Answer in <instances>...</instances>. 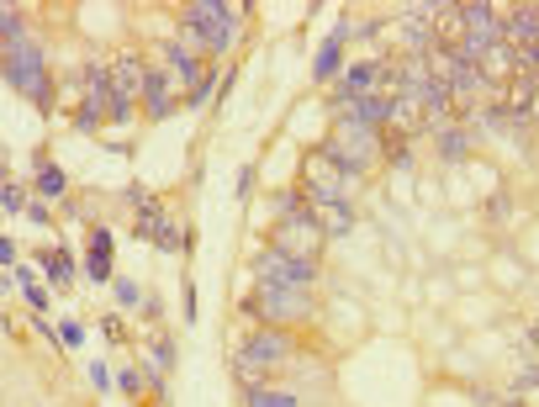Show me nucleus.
<instances>
[{
  "mask_svg": "<svg viewBox=\"0 0 539 407\" xmlns=\"http://www.w3.org/2000/svg\"><path fill=\"white\" fill-rule=\"evenodd\" d=\"M238 22H244V5H180V37L201 53H227L233 37H238Z\"/></svg>",
  "mask_w": 539,
  "mask_h": 407,
  "instance_id": "obj_1",
  "label": "nucleus"
},
{
  "mask_svg": "<svg viewBox=\"0 0 539 407\" xmlns=\"http://www.w3.org/2000/svg\"><path fill=\"white\" fill-rule=\"evenodd\" d=\"M296 180H301V191L312 196V206L318 202H343L349 196V170H343L339 159H333V149L322 143V149H307L301 153V164H296Z\"/></svg>",
  "mask_w": 539,
  "mask_h": 407,
  "instance_id": "obj_2",
  "label": "nucleus"
},
{
  "mask_svg": "<svg viewBox=\"0 0 539 407\" xmlns=\"http://www.w3.org/2000/svg\"><path fill=\"white\" fill-rule=\"evenodd\" d=\"M322 244H328V233H322V223L312 217V212H286L275 228H270V249L286 259H307V265H318Z\"/></svg>",
  "mask_w": 539,
  "mask_h": 407,
  "instance_id": "obj_3",
  "label": "nucleus"
},
{
  "mask_svg": "<svg viewBox=\"0 0 539 407\" xmlns=\"http://www.w3.org/2000/svg\"><path fill=\"white\" fill-rule=\"evenodd\" d=\"M328 149H333V159H339L349 175H360V170H370V164L381 159V128H370L360 117H343Z\"/></svg>",
  "mask_w": 539,
  "mask_h": 407,
  "instance_id": "obj_4",
  "label": "nucleus"
},
{
  "mask_svg": "<svg viewBox=\"0 0 539 407\" xmlns=\"http://www.w3.org/2000/svg\"><path fill=\"white\" fill-rule=\"evenodd\" d=\"M286 355H291V333L265 329V333H254V339H248L244 350H238V360H233V370H238V381H248V391H254L265 370H275V365H286Z\"/></svg>",
  "mask_w": 539,
  "mask_h": 407,
  "instance_id": "obj_5",
  "label": "nucleus"
},
{
  "mask_svg": "<svg viewBox=\"0 0 539 407\" xmlns=\"http://www.w3.org/2000/svg\"><path fill=\"white\" fill-rule=\"evenodd\" d=\"M254 318H265L270 329H280V323H307L318 302H312V291H296V286H259V297L248 302Z\"/></svg>",
  "mask_w": 539,
  "mask_h": 407,
  "instance_id": "obj_6",
  "label": "nucleus"
},
{
  "mask_svg": "<svg viewBox=\"0 0 539 407\" xmlns=\"http://www.w3.org/2000/svg\"><path fill=\"white\" fill-rule=\"evenodd\" d=\"M5 79H11V90H22V96H32L37 106L53 101V85H48V58L32 48H11V64H5Z\"/></svg>",
  "mask_w": 539,
  "mask_h": 407,
  "instance_id": "obj_7",
  "label": "nucleus"
},
{
  "mask_svg": "<svg viewBox=\"0 0 539 407\" xmlns=\"http://www.w3.org/2000/svg\"><path fill=\"white\" fill-rule=\"evenodd\" d=\"M254 276H259V286H296V291H312L318 265H307V259H286V255H275V249H265L259 265H254Z\"/></svg>",
  "mask_w": 539,
  "mask_h": 407,
  "instance_id": "obj_8",
  "label": "nucleus"
},
{
  "mask_svg": "<svg viewBox=\"0 0 539 407\" xmlns=\"http://www.w3.org/2000/svg\"><path fill=\"white\" fill-rule=\"evenodd\" d=\"M111 85H117V106H132L148 96V58L143 53H117L111 58Z\"/></svg>",
  "mask_w": 539,
  "mask_h": 407,
  "instance_id": "obj_9",
  "label": "nucleus"
},
{
  "mask_svg": "<svg viewBox=\"0 0 539 407\" xmlns=\"http://www.w3.org/2000/svg\"><path fill=\"white\" fill-rule=\"evenodd\" d=\"M428 37H434V48H444V53H466V43H470L466 5H434V22H428Z\"/></svg>",
  "mask_w": 539,
  "mask_h": 407,
  "instance_id": "obj_10",
  "label": "nucleus"
},
{
  "mask_svg": "<svg viewBox=\"0 0 539 407\" xmlns=\"http://www.w3.org/2000/svg\"><path fill=\"white\" fill-rule=\"evenodd\" d=\"M476 75H481V85H491V90H502L508 79L523 75V58H518V48H508V43H497V48H487L481 58H476Z\"/></svg>",
  "mask_w": 539,
  "mask_h": 407,
  "instance_id": "obj_11",
  "label": "nucleus"
},
{
  "mask_svg": "<svg viewBox=\"0 0 539 407\" xmlns=\"http://www.w3.org/2000/svg\"><path fill=\"white\" fill-rule=\"evenodd\" d=\"M534 101H539V75H529V69L497 90V111L502 117H534Z\"/></svg>",
  "mask_w": 539,
  "mask_h": 407,
  "instance_id": "obj_12",
  "label": "nucleus"
},
{
  "mask_svg": "<svg viewBox=\"0 0 539 407\" xmlns=\"http://www.w3.org/2000/svg\"><path fill=\"white\" fill-rule=\"evenodd\" d=\"M386 128H392V138H407V132L428 128V122H423V101H417V96H407V90H402V96H396V101H392V122H386Z\"/></svg>",
  "mask_w": 539,
  "mask_h": 407,
  "instance_id": "obj_13",
  "label": "nucleus"
},
{
  "mask_svg": "<svg viewBox=\"0 0 539 407\" xmlns=\"http://www.w3.org/2000/svg\"><path fill=\"white\" fill-rule=\"evenodd\" d=\"M312 217L322 223V233H349V223H354V212H349L343 202H318Z\"/></svg>",
  "mask_w": 539,
  "mask_h": 407,
  "instance_id": "obj_14",
  "label": "nucleus"
},
{
  "mask_svg": "<svg viewBox=\"0 0 539 407\" xmlns=\"http://www.w3.org/2000/svg\"><path fill=\"white\" fill-rule=\"evenodd\" d=\"M85 270H90V280L111 276V233H96V238H90V259H85Z\"/></svg>",
  "mask_w": 539,
  "mask_h": 407,
  "instance_id": "obj_15",
  "label": "nucleus"
},
{
  "mask_svg": "<svg viewBox=\"0 0 539 407\" xmlns=\"http://www.w3.org/2000/svg\"><path fill=\"white\" fill-rule=\"evenodd\" d=\"M343 37H349V26H339V32L322 43V53H318V79H328L333 69H339V43H343Z\"/></svg>",
  "mask_w": 539,
  "mask_h": 407,
  "instance_id": "obj_16",
  "label": "nucleus"
},
{
  "mask_svg": "<svg viewBox=\"0 0 539 407\" xmlns=\"http://www.w3.org/2000/svg\"><path fill=\"white\" fill-rule=\"evenodd\" d=\"M248 407H296L291 391H275V386H254L248 391Z\"/></svg>",
  "mask_w": 539,
  "mask_h": 407,
  "instance_id": "obj_17",
  "label": "nucleus"
},
{
  "mask_svg": "<svg viewBox=\"0 0 539 407\" xmlns=\"http://www.w3.org/2000/svg\"><path fill=\"white\" fill-rule=\"evenodd\" d=\"M439 153H444V159H466V153H470V138L460 128H444L439 132Z\"/></svg>",
  "mask_w": 539,
  "mask_h": 407,
  "instance_id": "obj_18",
  "label": "nucleus"
},
{
  "mask_svg": "<svg viewBox=\"0 0 539 407\" xmlns=\"http://www.w3.org/2000/svg\"><path fill=\"white\" fill-rule=\"evenodd\" d=\"M37 191H43V196H64V170H58V164H43V170H37Z\"/></svg>",
  "mask_w": 539,
  "mask_h": 407,
  "instance_id": "obj_19",
  "label": "nucleus"
},
{
  "mask_svg": "<svg viewBox=\"0 0 539 407\" xmlns=\"http://www.w3.org/2000/svg\"><path fill=\"white\" fill-rule=\"evenodd\" d=\"M43 270H48V280H69V255H48Z\"/></svg>",
  "mask_w": 539,
  "mask_h": 407,
  "instance_id": "obj_20",
  "label": "nucleus"
},
{
  "mask_svg": "<svg viewBox=\"0 0 539 407\" xmlns=\"http://www.w3.org/2000/svg\"><path fill=\"white\" fill-rule=\"evenodd\" d=\"M518 407H539V376H529V381H523V402Z\"/></svg>",
  "mask_w": 539,
  "mask_h": 407,
  "instance_id": "obj_21",
  "label": "nucleus"
},
{
  "mask_svg": "<svg viewBox=\"0 0 539 407\" xmlns=\"http://www.w3.org/2000/svg\"><path fill=\"white\" fill-rule=\"evenodd\" d=\"M117 302H122V307L138 302V286H132V280H117Z\"/></svg>",
  "mask_w": 539,
  "mask_h": 407,
  "instance_id": "obj_22",
  "label": "nucleus"
},
{
  "mask_svg": "<svg viewBox=\"0 0 539 407\" xmlns=\"http://www.w3.org/2000/svg\"><path fill=\"white\" fill-rule=\"evenodd\" d=\"M117 381H122V391H132V397H138V386H143V376H138V370H122Z\"/></svg>",
  "mask_w": 539,
  "mask_h": 407,
  "instance_id": "obj_23",
  "label": "nucleus"
},
{
  "mask_svg": "<svg viewBox=\"0 0 539 407\" xmlns=\"http://www.w3.org/2000/svg\"><path fill=\"white\" fill-rule=\"evenodd\" d=\"M534 117H539V101H534Z\"/></svg>",
  "mask_w": 539,
  "mask_h": 407,
  "instance_id": "obj_24",
  "label": "nucleus"
},
{
  "mask_svg": "<svg viewBox=\"0 0 539 407\" xmlns=\"http://www.w3.org/2000/svg\"><path fill=\"white\" fill-rule=\"evenodd\" d=\"M513 407H518V402H513Z\"/></svg>",
  "mask_w": 539,
  "mask_h": 407,
  "instance_id": "obj_25",
  "label": "nucleus"
}]
</instances>
